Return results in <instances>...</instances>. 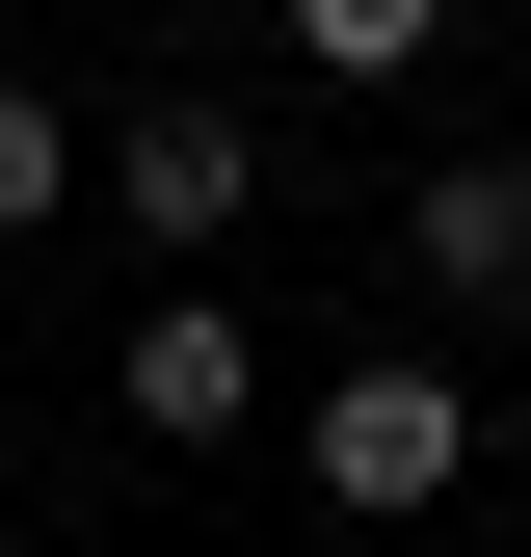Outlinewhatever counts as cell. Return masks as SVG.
Instances as JSON below:
<instances>
[{"label":"cell","mask_w":531,"mask_h":557,"mask_svg":"<svg viewBox=\"0 0 531 557\" xmlns=\"http://www.w3.org/2000/svg\"><path fill=\"white\" fill-rule=\"evenodd\" d=\"M293 478H319L346 531H372V505H452V478H479V398H452L425 345H346V372L293 398Z\"/></svg>","instance_id":"1"},{"label":"cell","mask_w":531,"mask_h":557,"mask_svg":"<svg viewBox=\"0 0 531 557\" xmlns=\"http://www.w3.org/2000/svg\"><path fill=\"white\" fill-rule=\"evenodd\" d=\"M81 213H133V265H213V239L266 213V107H213V81H160V107H107V160H81Z\"/></svg>","instance_id":"2"},{"label":"cell","mask_w":531,"mask_h":557,"mask_svg":"<svg viewBox=\"0 0 531 557\" xmlns=\"http://www.w3.org/2000/svg\"><path fill=\"white\" fill-rule=\"evenodd\" d=\"M107 398H133V451H239L266 425V345H239V293H133V345H107Z\"/></svg>","instance_id":"3"},{"label":"cell","mask_w":531,"mask_h":557,"mask_svg":"<svg viewBox=\"0 0 531 557\" xmlns=\"http://www.w3.org/2000/svg\"><path fill=\"white\" fill-rule=\"evenodd\" d=\"M398 265H425L452 319H505V293H531V133H479V160L398 186Z\"/></svg>","instance_id":"4"},{"label":"cell","mask_w":531,"mask_h":557,"mask_svg":"<svg viewBox=\"0 0 531 557\" xmlns=\"http://www.w3.org/2000/svg\"><path fill=\"white\" fill-rule=\"evenodd\" d=\"M266 53H293V81H425L452 0H266Z\"/></svg>","instance_id":"5"},{"label":"cell","mask_w":531,"mask_h":557,"mask_svg":"<svg viewBox=\"0 0 531 557\" xmlns=\"http://www.w3.org/2000/svg\"><path fill=\"white\" fill-rule=\"evenodd\" d=\"M81 160H107L81 107H53V81H0V239H53V213H81Z\"/></svg>","instance_id":"6"},{"label":"cell","mask_w":531,"mask_h":557,"mask_svg":"<svg viewBox=\"0 0 531 557\" xmlns=\"http://www.w3.org/2000/svg\"><path fill=\"white\" fill-rule=\"evenodd\" d=\"M479 478H505V505H531V398H505V425H479Z\"/></svg>","instance_id":"7"},{"label":"cell","mask_w":531,"mask_h":557,"mask_svg":"<svg viewBox=\"0 0 531 557\" xmlns=\"http://www.w3.org/2000/svg\"><path fill=\"white\" fill-rule=\"evenodd\" d=\"M0 557H27V478H0Z\"/></svg>","instance_id":"8"},{"label":"cell","mask_w":531,"mask_h":557,"mask_svg":"<svg viewBox=\"0 0 531 557\" xmlns=\"http://www.w3.org/2000/svg\"><path fill=\"white\" fill-rule=\"evenodd\" d=\"M452 557H531V531H452Z\"/></svg>","instance_id":"9"},{"label":"cell","mask_w":531,"mask_h":557,"mask_svg":"<svg viewBox=\"0 0 531 557\" xmlns=\"http://www.w3.org/2000/svg\"><path fill=\"white\" fill-rule=\"evenodd\" d=\"M0 53H27V0H0Z\"/></svg>","instance_id":"10"},{"label":"cell","mask_w":531,"mask_h":557,"mask_svg":"<svg viewBox=\"0 0 531 557\" xmlns=\"http://www.w3.org/2000/svg\"><path fill=\"white\" fill-rule=\"evenodd\" d=\"M239 557H293V531H239Z\"/></svg>","instance_id":"11"}]
</instances>
